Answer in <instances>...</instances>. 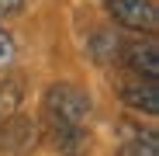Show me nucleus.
<instances>
[{
  "label": "nucleus",
  "mask_w": 159,
  "mask_h": 156,
  "mask_svg": "<svg viewBox=\"0 0 159 156\" xmlns=\"http://www.w3.org/2000/svg\"><path fill=\"white\" fill-rule=\"evenodd\" d=\"M121 101L128 104V108L142 111V115H156L159 111V87H156V80H149V76H131V80H125V87H121Z\"/></svg>",
  "instance_id": "nucleus-4"
},
{
  "label": "nucleus",
  "mask_w": 159,
  "mask_h": 156,
  "mask_svg": "<svg viewBox=\"0 0 159 156\" xmlns=\"http://www.w3.org/2000/svg\"><path fill=\"white\" fill-rule=\"evenodd\" d=\"M45 132L59 153L83 156L90 149V97L76 83H52L42 101Z\"/></svg>",
  "instance_id": "nucleus-1"
},
{
  "label": "nucleus",
  "mask_w": 159,
  "mask_h": 156,
  "mask_svg": "<svg viewBox=\"0 0 159 156\" xmlns=\"http://www.w3.org/2000/svg\"><path fill=\"white\" fill-rule=\"evenodd\" d=\"M121 156H159V139L152 128L142 125H121Z\"/></svg>",
  "instance_id": "nucleus-5"
},
{
  "label": "nucleus",
  "mask_w": 159,
  "mask_h": 156,
  "mask_svg": "<svg viewBox=\"0 0 159 156\" xmlns=\"http://www.w3.org/2000/svg\"><path fill=\"white\" fill-rule=\"evenodd\" d=\"M24 7V0H0V17H7V14H17Z\"/></svg>",
  "instance_id": "nucleus-7"
},
{
  "label": "nucleus",
  "mask_w": 159,
  "mask_h": 156,
  "mask_svg": "<svg viewBox=\"0 0 159 156\" xmlns=\"http://www.w3.org/2000/svg\"><path fill=\"white\" fill-rule=\"evenodd\" d=\"M104 11L111 14L114 24H121L128 31H139V35H152L159 24L152 0H104Z\"/></svg>",
  "instance_id": "nucleus-2"
},
{
  "label": "nucleus",
  "mask_w": 159,
  "mask_h": 156,
  "mask_svg": "<svg viewBox=\"0 0 159 156\" xmlns=\"http://www.w3.org/2000/svg\"><path fill=\"white\" fill-rule=\"evenodd\" d=\"M11 56H14V38H11L4 28H0V66H7Z\"/></svg>",
  "instance_id": "nucleus-6"
},
{
  "label": "nucleus",
  "mask_w": 159,
  "mask_h": 156,
  "mask_svg": "<svg viewBox=\"0 0 159 156\" xmlns=\"http://www.w3.org/2000/svg\"><path fill=\"white\" fill-rule=\"evenodd\" d=\"M114 63H121L131 76H149V80H156L159 73V52H156V42H142V38H118L114 45Z\"/></svg>",
  "instance_id": "nucleus-3"
}]
</instances>
